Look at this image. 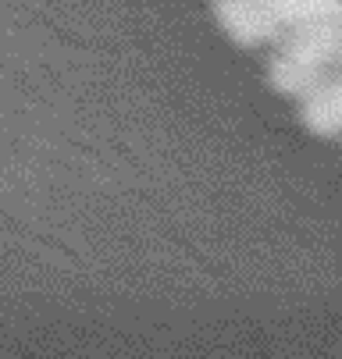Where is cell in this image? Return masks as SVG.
Wrapping results in <instances>:
<instances>
[{
	"label": "cell",
	"mask_w": 342,
	"mask_h": 359,
	"mask_svg": "<svg viewBox=\"0 0 342 359\" xmlns=\"http://www.w3.org/2000/svg\"><path fill=\"white\" fill-rule=\"evenodd\" d=\"M335 72H342V8L278 39L271 57V86L300 100Z\"/></svg>",
	"instance_id": "cell-1"
},
{
	"label": "cell",
	"mask_w": 342,
	"mask_h": 359,
	"mask_svg": "<svg viewBox=\"0 0 342 359\" xmlns=\"http://www.w3.org/2000/svg\"><path fill=\"white\" fill-rule=\"evenodd\" d=\"M342 8V0H218L221 25L246 46L285 39L300 25L331 15Z\"/></svg>",
	"instance_id": "cell-2"
},
{
	"label": "cell",
	"mask_w": 342,
	"mask_h": 359,
	"mask_svg": "<svg viewBox=\"0 0 342 359\" xmlns=\"http://www.w3.org/2000/svg\"><path fill=\"white\" fill-rule=\"evenodd\" d=\"M300 118L317 135H342V72L303 96Z\"/></svg>",
	"instance_id": "cell-3"
}]
</instances>
